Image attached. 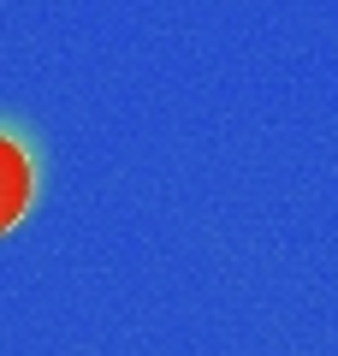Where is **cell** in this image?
Returning a JSON list of instances; mask_svg holds the SVG:
<instances>
[{
    "instance_id": "cell-1",
    "label": "cell",
    "mask_w": 338,
    "mask_h": 356,
    "mask_svg": "<svg viewBox=\"0 0 338 356\" xmlns=\"http://www.w3.org/2000/svg\"><path fill=\"white\" fill-rule=\"evenodd\" d=\"M30 191H36L30 154L18 149L13 137H0V232L24 220V208H30Z\"/></svg>"
}]
</instances>
